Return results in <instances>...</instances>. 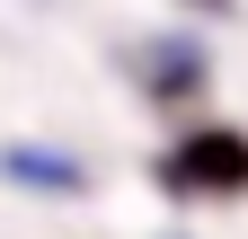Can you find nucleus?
I'll return each instance as SVG.
<instances>
[]
</instances>
